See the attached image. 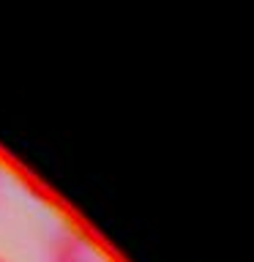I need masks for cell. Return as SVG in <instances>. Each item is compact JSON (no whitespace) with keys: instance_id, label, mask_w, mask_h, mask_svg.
I'll list each match as a JSON object with an SVG mask.
<instances>
[{"instance_id":"1","label":"cell","mask_w":254,"mask_h":262,"mask_svg":"<svg viewBox=\"0 0 254 262\" xmlns=\"http://www.w3.org/2000/svg\"><path fill=\"white\" fill-rule=\"evenodd\" d=\"M44 262H118L115 254L85 227L66 224L47 241Z\"/></svg>"},{"instance_id":"2","label":"cell","mask_w":254,"mask_h":262,"mask_svg":"<svg viewBox=\"0 0 254 262\" xmlns=\"http://www.w3.org/2000/svg\"><path fill=\"white\" fill-rule=\"evenodd\" d=\"M3 194H6V164L0 159V200H3Z\"/></svg>"},{"instance_id":"3","label":"cell","mask_w":254,"mask_h":262,"mask_svg":"<svg viewBox=\"0 0 254 262\" xmlns=\"http://www.w3.org/2000/svg\"><path fill=\"white\" fill-rule=\"evenodd\" d=\"M0 262H16V259L11 257V254H6L3 249H0Z\"/></svg>"}]
</instances>
